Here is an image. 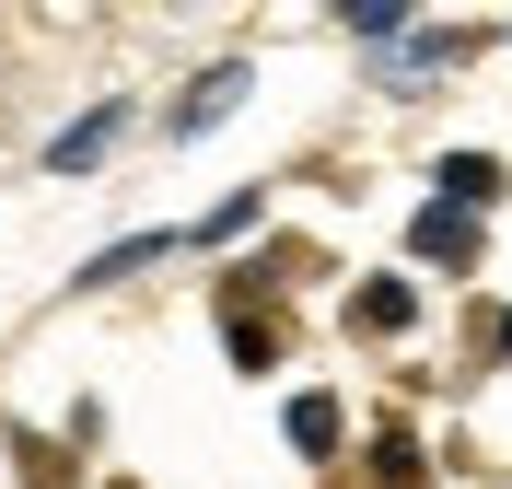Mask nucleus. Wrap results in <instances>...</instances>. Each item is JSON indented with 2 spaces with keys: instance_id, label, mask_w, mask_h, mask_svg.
I'll use <instances>...</instances> for the list:
<instances>
[{
  "instance_id": "10",
  "label": "nucleus",
  "mask_w": 512,
  "mask_h": 489,
  "mask_svg": "<svg viewBox=\"0 0 512 489\" xmlns=\"http://www.w3.org/2000/svg\"><path fill=\"white\" fill-rule=\"evenodd\" d=\"M338 24H350V35H373V47H396V35H408V0H350Z\"/></svg>"
},
{
  "instance_id": "9",
  "label": "nucleus",
  "mask_w": 512,
  "mask_h": 489,
  "mask_svg": "<svg viewBox=\"0 0 512 489\" xmlns=\"http://www.w3.org/2000/svg\"><path fill=\"white\" fill-rule=\"evenodd\" d=\"M222 338H233V361H245V373H268V361H280V326L256 315V303H233V326H222Z\"/></svg>"
},
{
  "instance_id": "7",
  "label": "nucleus",
  "mask_w": 512,
  "mask_h": 489,
  "mask_svg": "<svg viewBox=\"0 0 512 489\" xmlns=\"http://www.w3.org/2000/svg\"><path fill=\"white\" fill-rule=\"evenodd\" d=\"M187 233H128V245H105V257H82V292H117L128 268H152V257H175Z\"/></svg>"
},
{
  "instance_id": "5",
  "label": "nucleus",
  "mask_w": 512,
  "mask_h": 489,
  "mask_svg": "<svg viewBox=\"0 0 512 489\" xmlns=\"http://www.w3.org/2000/svg\"><path fill=\"white\" fill-rule=\"evenodd\" d=\"M408 326H419L408 280H361V292H350V338H408Z\"/></svg>"
},
{
  "instance_id": "2",
  "label": "nucleus",
  "mask_w": 512,
  "mask_h": 489,
  "mask_svg": "<svg viewBox=\"0 0 512 489\" xmlns=\"http://www.w3.org/2000/svg\"><path fill=\"white\" fill-rule=\"evenodd\" d=\"M245 94H256V70H245V59H222V70H198L187 94H175V117H163V129H175V140H210Z\"/></svg>"
},
{
  "instance_id": "11",
  "label": "nucleus",
  "mask_w": 512,
  "mask_h": 489,
  "mask_svg": "<svg viewBox=\"0 0 512 489\" xmlns=\"http://www.w3.org/2000/svg\"><path fill=\"white\" fill-rule=\"evenodd\" d=\"M256 210H268V198H256V187H233V198H222V210H210V222H198V245H222V233H245V222H256Z\"/></svg>"
},
{
  "instance_id": "1",
  "label": "nucleus",
  "mask_w": 512,
  "mask_h": 489,
  "mask_svg": "<svg viewBox=\"0 0 512 489\" xmlns=\"http://www.w3.org/2000/svg\"><path fill=\"white\" fill-rule=\"evenodd\" d=\"M117 140H128V94H105V105H82V117H70V129L47 140L35 163H47V175H94V163L117 152Z\"/></svg>"
},
{
  "instance_id": "3",
  "label": "nucleus",
  "mask_w": 512,
  "mask_h": 489,
  "mask_svg": "<svg viewBox=\"0 0 512 489\" xmlns=\"http://www.w3.org/2000/svg\"><path fill=\"white\" fill-rule=\"evenodd\" d=\"M431 187H443V210H466V222H478L489 198L512 187V163H501V152H443V163H431Z\"/></svg>"
},
{
  "instance_id": "4",
  "label": "nucleus",
  "mask_w": 512,
  "mask_h": 489,
  "mask_svg": "<svg viewBox=\"0 0 512 489\" xmlns=\"http://www.w3.org/2000/svg\"><path fill=\"white\" fill-rule=\"evenodd\" d=\"M408 257H431V268H478V222L431 198V210H419V222H408Z\"/></svg>"
},
{
  "instance_id": "8",
  "label": "nucleus",
  "mask_w": 512,
  "mask_h": 489,
  "mask_svg": "<svg viewBox=\"0 0 512 489\" xmlns=\"http://www.w3.org/2000/svg\"><path fill=\"white\" fill-rule=\"evenodd\" d=\"M280 431H291V455H338V431H350V420H338V396H291V408H280Z\"/></svg>"
},
{
  "instance_id": "6",
  "label": "nucleus",
  "mask_w": 512,
  "mask_h": 489,
  "mask_svg": "<svg viewBox=\"0 0 512 489\" xmlns=\"http://www.w3.org/2000/svg\"><path fill=\"white\" fill-rule=\"evenodd\" d=\"M361 478H373V489H431V455H419V431H373Z\"/></svg>"
},
{
  "instance_id": "12",
  "label": "nucleus",
  "mask_w": 512,
  "mask_h": 489,
  "mask_svg": "<svg viewBox=\"0 0 512 489\" xmlns=\"http://www.w3.org/2000/svg\"><path fill=\"white\" fill-rule=\"evenodd\" d=\"M489 350H501V361H512V315H489Z\"/></svg>"
}]
</instances>
